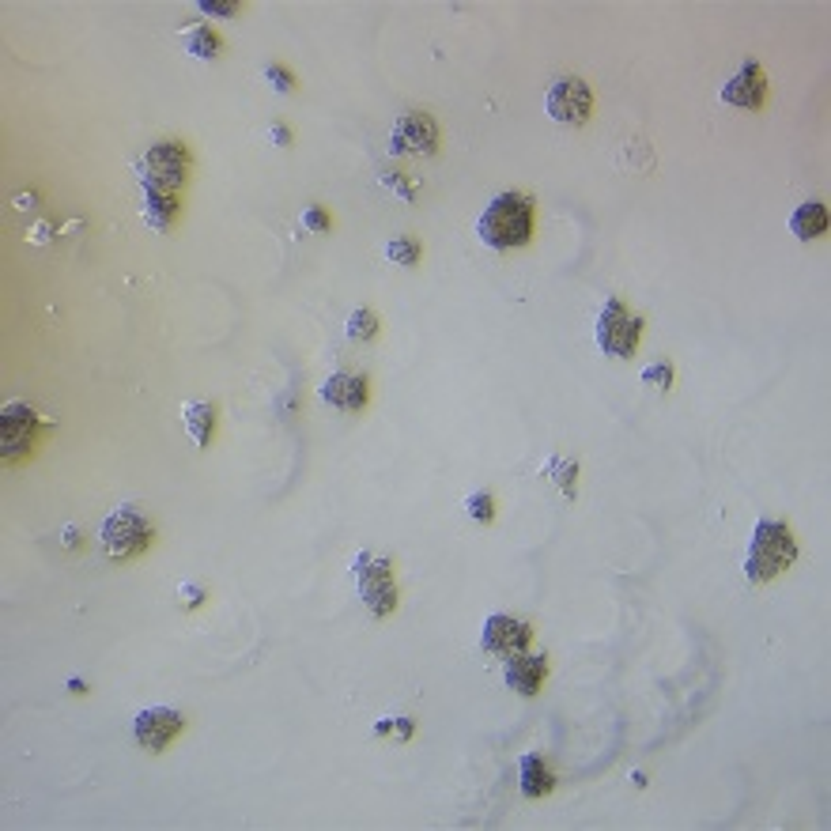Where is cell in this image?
<instances>
[{"mask_svg":"<svg viewBox=\"0 0 831 831\" xmlns=\"http://www.w3.org/2000/svg\"><path fill=\"white\" fill-rule=\"evenodd\" d=\"M533 227H537V201L529 193L507 189L488 201V208L476 220V238L488 250H522L533 242Z\"/></svg>","mask_w":831,"mask_h":831,"instance_id":"cell-1","label":"cell"},{"mask_svg":"<svg viewBox=\"0 0 831 831\" xmlns=\"http://www.w3.org/2000/svg\"><path fill=\"white\" fill-rule=\"evenodd\" d=\"M798 560V541L790 537V529L782 522H756L752 529V541H748V556H745V578L764 586L771 578H779L786 567H794Z\"/></svg>","mask_w":831,"mask_h":831,"instance_id":"cell-2","label":"cell"},{"mask_svg":"<svg viewBox=\"0 0 831 831\" xmlns=\"http://www.w3.org/2000/svg\"><path fill=\"white\" fill-rule=\"evenodd\" d=\"M594 337H597V348L609 359H631L635 348H639V340H643V318L631 314L620 299H609V303L601 306V314H597Z\"/></svg>","mask_w":831,"mask_h":831,"instance_id":"cell-3","label":"cell"},{"mask_svg":"<svg viewBox=\"0 0 831 831\" xmlns=\"http://www.w3.org/2000/svg\"><path fill=\"white\" fill-rule=\"evenodd\" d=\"M189 174V152L186 144L178 140H159L152 144L140 167H136V178H140V189H159V193H174V189L186 182Z\"/></svg>","mask_w":831,"mask_h":831,"instance_id":"cell-4","label":"cell"},{"mask_svg":"<svg viewBox=\"0 0 831 831\" xmlns=\"http://www.w3.org/2000/svg\"><path fill=\"white\" fill-rule=\"evenodd\" d=\"M148 537H152V526L148 518L136 507H118L114 514H106V522L99 529L102 552L110 560H133L148 548Z\"/></svg>","mask_w":831,"mask_h":831,"instance_id":"cell-5","label":"cell"},{"mask_svg":"<svg viewBox=\"0 0 831 831\" xmlns=\"http://www.w3.org/2000/svg\"><path fill=\"white\" fill-rule=\"evenodd\" d=\"M352 575H356V590L363 597L367 612L378 616V620H386L397 609V582H393L390 563L371 556V552H359L352 560Z\"/></svg>","mask_w":831,"mask_h":831,"instance_id":"cell-6","label":"cell"},{"mask_svg":"<svg viewBox=\"0 0 831 831\" xmlns=\"http://www.w3.org/2000/svg\"><path fill=\"white\" fill-rule=\"evenodd\" d=\"M544 110H548V118L560 121V125H582L594 114V91L578 76H560L556 84L548 87Z\"/></svg>","mask_w":831,"mask_h":831,"instance_id":"cell-7","label":"cell"},{"mask_svg":"<svg viewBox=\"0 0 831 831\" xmlns=\"http://www.w3.org/2000/svg\"><path fill=\"white\" fill-rule=\"evenodd\" d=\"M529 643H533V624L522 616H510V612H495L480 628V646L499 658L522 654V650H529Z\"/></svg>","mask_w":831,"mask_h":831,"instance_id":"cell-8","label":"cell"},{"mask_svg":"<svg viewBox=\"0 0 831 831\" xmlns=\"http://www.w3.org/2000/svg\"><path fill=\"white\" fill-rule=\"evenodd\" d=\"M393 155H435L439 152V125L427 114H401L390 129Z\"/></svg>","mask_w":831,"mask_h":831,"instance_id":"cell-9","label":"cell"},{"mask_svg":"<svg viewBox=\"0 0 831 831\" xmlns=\"http://www.w3.org/2000/svg\"><path fill=\"white\" fill-rule=\"evenodd\" d=\"M182 733V714L170 707H144L133 718V737L140 748L148 752H163V748Z\"/></svg>","mask_w":831,"mask_h":831,"instance_id":"cell-10","label":"cell"},{"mask_svg":"<svg viewBox=\"0 0 831 831\" xmlns=\"http://www.w3.org/2000/svg\"><path fill=\"white\" fill-rule=\"evenodd\" d=\"M34 431H38V412L23 401H12L0 412V454L12 461L19 458L27 446L34 442Z\"/></svg>","mask_w":831,"mask_h":831,"instance_id":"cell-11","label":"cell"},{"mask_svg":"<svg viewBox=\"0 0 831 831\" xmlns=\"http://www.w3.org/2000/svg\"><path fill=\"white\" fill-rule=\"evenodd\" d=\"M718 95H722V102L737 106V110H760L767 102V76L764 68H760V61H745V65L737 68V76H730L722 84Z\"/></svg>","mask_w":831,"mask_h":831,"instance_id":"cell-12","label":"cell"},{"mask_svg":"<svg viewBox=\"0 0 831 831\" xmlns=\"http://www.w3.org/2000/svg\"><path fill=\"white\" fill-rule=\"evenodd\" d=\"M318 397H322L329 408H337V412H359V408L367 405L371 393H367V378H363V374L337 371L318 386Z\"/></svg>","mask_w":831,"mask_h":831,"instance_id":"cell-13","label":"cell"},{"mask_svg":"<svg viewBox=\"0 0 831 831\" xmlns=\"http://www.w3.org/2000/svg\"><path fill=\"white\" fill-rule=\"evenodd\" d=\"M544 677H548L544 654H529V650H522V654H510L507 665H503V680H507V688H514L518 696H537Z\"/></svg>","mask_w":831,"mask_h":831,"instance_id":"cell-14","label":"cell"},{"mask_svg":"<svg viewBox=\"0 0 831 831\" xmlns=\"http://www.w3.org/2000/svg\"><path fill=\"white\" fill-rule=\"evenodd\" d=\"M518 786H522V798H529V801L548 798V794L556 790V771H552V764H548L544 756L529 752V756L518 760Z\"/></svg>","mask_w":831,"mask_h":831,"instance_id":"cell-15","label":"cell"},{"mask_svg":"<svg viewBox=\"0 0 831 831\" xmlns=\"http://www.w3.org/2000/svg\"><path fill=\"white\" fill-rule=\"evenodd\" d=\"M140 216L148 220L155 231H170V223L178 216V201L174 193H159V189H140Z\"/></svg>","mask_w":831,"mask_h":831,"instance_id":"cell-16","label":"cell"},{"mask_svg":"<svg viewBox=\"0 0 831 831\" xmlns=\"http://www.w3.org/2000/svg\"><path fill=\"white\" fill-rule=\"evenodd\" d=\"M790 235L801 238V242H813V238L828 235V208L820 201L798 204V212L790 216Z\"/></svg>","mask_w":831,"mask_h":831,"instance_id":"cell-17","label":"cell"},{"mask_svg":"<svg viewBox=\"0 0 831 831\" xmlns=\"http://www.w3.org/2000/svg\"><path fill=\"white\" fill-rule=\"evenodd\" d=\"M182 46H186L189 57H197V61H216L223 50L220 34L212 31L208 23H197V27H186L182 31Z\"/></svg>","mask_w":831,"mask_h":831,"instance_id":"cell-18","label":"cell"},{"mask_svg":"<svg viewBox=\"0 0 831 831\" xmlns=\"http://www.w3.org/2000/svg\"><path fill=\"white\" fill-rule=\"evenodd\" d=\"M186 431L193 446H208L212 442V431H216V408L208 401H189L186 405Z\"/></svg>","mask_w":831,"mask_h":831,"instance_id":"cell-19","label":"cell"},{"mask_svg":"<svg viewBox=\"0 0 831 831\" xmlns=\"http://www.w3.org/2000/svg\"><path fill=\"white\" fill-rule=\"evenodd\" d=\"M548 476H552V484H556L567 499H575L578 495V461L575 458H552Z\"/></svg>","mask_w":831,"mask_h":831,"instance_id":"cell-20","label":"cell"},{"mask_svg":"<svg viewBox=\"0 0 831 831\" xmlns=\"http://www.w3.org/2000/svg\"><path fill=\"white\" fill-rule=\"evenodd\" d=\"M344 337L359 340V344H363V340H374L378 337V314L367 310V306L356 310V314H348V322H344Z\"/></svg>","mask_w":831,"mask_h":831,"instance_id":"cell-21","label":"cell"},{"mask_svg":"<svg viewBox=\"0 0 831 831\" xmlns=\"http://www.w3.org/2000/svg\"><path fill=\"white\" fill-rule=\"evenodd\" d=\"M420 242L416 238H390L386 242V257H390L393 265H401V269H416L420 265Z\"/></svg>","mask_w":831,"mask_h":831,"instance_id":"cell-22","label":"cell"},{"mask_svg":"<svg viewBox=\"0 0 831 831\" xmlns=\"http://www.w3.org/2000/svg\"><path fill=\"white\" fill-rule=\"evenodd\" d=\"M465 514L473 518V522H480V526H492L495 522V499L492 492H473L469 499H465Z\"/></svg>","mask_w":831,"mask_h":831,"instance_id":"cell-23","label":"cell"},{"mask_svg":"<svg viewBox=\"0 0 831 831\" xmlns=\"http://www.w3.org/2000/svg\"><path fill=\"white\" fill-rule=\"evenodd\" d=\"M643 386H654V390H673V363L669 359H658L643 367Z\"/></svg>","mask_w":831,"mask_h":831,"instance_id":"cell-24","label":"cell"},{"mask_svg":"<svg viewBox=\"0 0 831 831\" xmlns=\"http://www.w3.org/2000/svg\"><path fill=\"white\" fill-rule=\"evenodd\" d=\"M265 80L272 84L276 95H295V87H299V80L284 65H265Z\"/></svg>","mask_w":831,"mask_h":831,"instance_id":"cell-25","label":"cell"},{"mask_svg":"<svg viewBox=\"0 0 831 831\" xmlns=\"http://www.w3.org/2000/svg\"><path fill=\"white\" fill-rule=\"evenodd\" d=\"M299 223H303L310 235H325L329 231V216H325L318 204H306L303 212H299Z\"/></svg>","mask_w":831,"mask_h":831,"instance_id":"cell-26","label":"cell"},{"mask_svg":"<svg viewBox=\"0 0 831 831\" xmlns=\"http://www.w3.org/2000/svg\"><path fill=\"white\" fill-rule=\"evenodd\" d=\"M204 16H220V19H235L238 16V4H220V0H201L197 4Z\"/></svg>","mask_w":831,"mask_h":831,"instance_id":"cell-27","label":"cell"},{"mask_svg":"<svg viewBox=\"0 0 831 831\" xmlns=\"http://www.w3.org/2000/svg\"><path fill=\"white\" fill-rule=\"evenodd\" d=\"M269 140L276 144V148H288V144H291V129H288V125H269Z\"/></svg>","mask_w":831,"mask_h":831,"instance_id":"cell-28","label":"cell"},{"mask_svg":"<svg viewBox=\"0 0 831 831\" xmlns=\"http://www.w3.org/2000/svg\"><path fill=\"white\" fill-rule=\"evenodd\" d=\"M382 182H386V186H393V189H397V193H401V197H412V189H408L405 182H401V178H397V174H382Z\"/></svg>","mask_w":831,"mask_h":831,"instance_id":"cell-29","label":"cell"},{"mask_svg":"<svg viewBox=\"0 0 831 831\" xmlns=\"http://www.w3.org/2000/svg\"><path fill=\"white\" fill-rule=\"evenodd\" d=\"M182 594H186V605L193 609V605H201L204 590H197V586H182Z\"/></svg>","mask_w":831,"mask_h":831,"instance_id":"cell-30","label":"cell"},{"mask_svg":"<svg viewBox=\"0 0 831 831\" xmlns=\"http://www.w3.org/2000/svg\"><path fill=\"white\" fill-rule=\"evenodd\" d=\"M397 730H401V737H408V733H412V722H408V718H401V722H397Z\"/></svg>","mask_w":831,"mask_h":831,"instance_id":"cell-31","label":"cell"}]
</instances>
